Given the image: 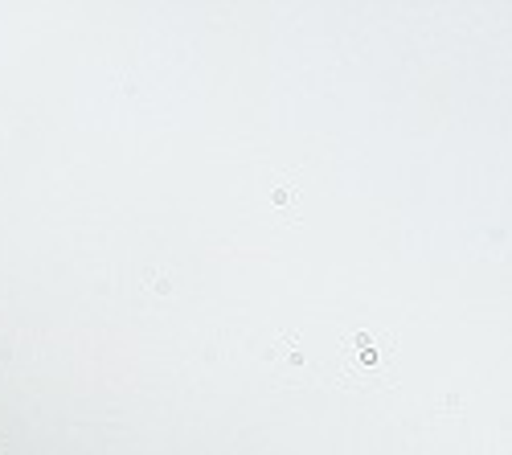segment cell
I'll list each match as a JSON object with an SVG mask.
<instances>
[{
  "mask_svg": "<svg viewBox=\"0 0 512 455\" xmlns=\"http://www.w3.org/2000/svg\"><path fill=\"white\" fill-rule=\"evenodd\" d=\"M271 205L279 214H287V222H300V210H295V185L287 177H275V189H271Z\"/></svg>",
  "mask_w": 512,
  "mask_h": 455,
  "instance_id": "3957f363",
  "label": "cell"
},
{
  "mask_svg": "<svg viewBox=\"0 0 512 455\" xmlns=\"http://www.w3.org/2000/svg\"><path fill=\"white\" fill-rule=\"evenodd\" d=\"M271 361H283V365H287V369H283L287 386H320V382H328V365H324V357L312 353V349H304V341L295 337V333H287V337L275 341Z\"/></svg>",
  "mask_w": 512,
  "mask_h": 455,
  "instance_id": "7a4b0ae2",
  "label": "cell"
},
{
  "mask_svg": "<svg viewBox=\"0 0 512 455\" xmlns=\"http://www.w3.org/2000/svg\"><path fill=\"white\" fill-rule=\"evenodd\" d=\"M394 361L398 341L390 328H357V333H336V349L324 361L328 365V386L340 390H394Z\"/></svg>",
  "mask_w": 512,
  "mask_h": 455,
  "instance_id": "6da1fadb",
  "label": "cell"
}]
</instances>
